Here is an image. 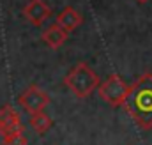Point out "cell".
I'll return each instance as SVG.
<instances>
[{
  "label": "cell",
  "mask_w": 152,
  "mask_h": 145,
  "mask_svg": "<svg viewBox=\"0 0 152 145\" xmlns=\"http://www.w3.org/2000/svg\"><path fill=\"white\" fill-rule=\"evenodd\" d=\"M136 2H140V4H143V2H147V0H136Z\"/></svg>",
  "instance_id": "cell-11"
},
{
  "label": "cell",
  "mask_w": 152,
  "mask_h": 145,
  "mask_svg": "<svg viewBox=\"0 0 152 145\" xmlns=\"http://www.w3.org/2000/svg\"><path fill=\"white\" fill-rule=\"evenodd\" d=\"M28 140L23 133H14L9 136H4V145H27Z\"/></svg>",
  "instance_id": "cell-10"
},
{
  "label": "cell",
  "mask_w": 152,
  "mask_h": 145,
  "mask_svg": "<svg viewBox=\"0 0 152 145\" xmlns=\"http://www.w3.org/2000/svg\"><path fill=\"white\" fill-rule=\"evenodd\" d=\"M42 41H44V44L48 46V48H51V50H58L66 41H67V32L60 27V25H51V27H48L44 32H42Z\"/></svg>",
  "instance_id": "cell-8"
},
{
  "label": "cell",
  "mask_w": 152,
  "mask_h": 145,
  "mask_svg": "<svg viewBox=\"0 0 152 145\" xmlns=\"http://www.w3.org/2000/svg\"><path fill=\"white\" fill-rule=\"evenodd\" d=\"M129 87L118 74H110L103 83H99L97 87V92H99V97L108 103L110 106L118 108V106H124L126 101H127V94H129Z\"/></svg>",
  "instance_id": "cell-3"
},
{
  "label": "cell",
  "mask_w": 152,
  "mask_h": 145,
  "mask_svg": "<svg viewBox=\"0 0 152 145\" xmlns=\"http://www.w3.org/2000/svg\"><path fill=\"white\" fill-rule=\"evenodd\" d=\"M28 124H30V127H32L36 133L42 135V133H46V131L51 127V119H50L44 111H36V113H30Z\"/></svg>",
  "instance_id": "cell-9"
},
{
  "label": "cell",
  "mask_w": 152,
  "mask_h": 145,
  "mask_svg": "<svg viewBox=\"0 0 152 145\" xmlns=\"http://www.w3.org/2000/svg\"><path fill=\"white\" fill-rule=\"evenodd\" d=\"M14 133H23L21 119L11 105H5L0 108V135L4 138V136L14 135Z\"/></svg>",
  "instance_id": "cell-5"
},
{
  "label": "cell",
  "mask_w": 152,
  "mask_h": 145,
  "mask_svg": "<svg viewBox=\"0 0 152 145\" xmlns=\"http://www.w3.org/2000/svg\"><path fill=\"white\" fill-rule=\"evenodd\" d=\"M64 83L67 85V89L75 94L76 97L85 99L99 87L101 81H99V76L94 72V69H90L88 64L78 62L75 67L66 74Z\"/></svg>",
  "instance_id": "cell-2"
},
{
  "label": "cell",
  "mask_w": 152,
  "mask_h": 145,
  "mask_svg": "<svg viewBox=\"0 0 152 145\" xmlns=\"http://www.w3.org/2000/svg\"><path fill=\"white\" fill-rule=\"evenodd\" d=\"M23 16L27 18L28 23H32L34 27H39L51 16V9L42 0H30L23 7Z\"/></svg>",
  "instance_id": "cell-6"
},
{
  "label": "cell",
  "mask_w": 152,
  "mask_h": 145,
  "mask_svg": "<svg viewBox=\"0 0 152 145\" xmlns=\"http://www.w3.org/2000/svg\"><path fill=\"white\" fill-rule=\"evenodd\" d=\"M81 23H83L81 14L76 11L75 7H71V5L64 7V9L57 14V25H60L67 34H69V32H73V30H76Z\"/></svg>",
  "instance_id": "cell-7"
},
{
  "label": "cell",
  "mask_w": 152,
  "mask_h": 145,
  "mask_svg": "<svg viewBox=\"0 0 152 145\" xmlns=\"http://www.w3.org/2000/svg\"><path fill=\"white\" fill-rule=\"evenodd\" d=\"M142 129L152 127V72L142 74L131 87L124 105Z\"/></svg>",
  "instance_id": "cell-1"
},
{
  "label": "cell",
  "mask_w": 152,
  "mask_h": 145,
  "mask_svg": "<svg viewBox=\"0 0 152 145\" xmlns=\"http://www.w3.org/2000/svg\"><path fill=\"white\" fill-rule=\"evenodd\" d=\"M18 103L28 113H36V111H42L50 105V96L42 89H39L37 85H30L23 94H20Z\"/></svg>",
  "instance_id": "cell-4"
}]
</instances>
